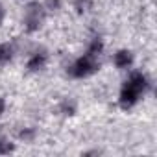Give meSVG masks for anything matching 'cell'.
<instances>
[{
	"instance_id": "cell-2",
	"label": "cell",
	"mask_w": 157,
	"mask_h": 157,
	"mask_svg": "<svg viewBox=\"0 0 157 157\" xmlns=\"http://www.w3.org/2000/svg\"><path fill=\"white\" fill-rule=\"evenodd\" d=\"M98 68H100L98 57H94V56H91V54H85V56H82L80 59L74 61V65L70 67V74H72L74 78H87V76L94 74Z\"/></svg>"
},
{
	"instance_id": "cell-9",
	"label": "cell",
	"mask_w": 157,
	"mask_h": 157,
	"mask_svg": "<svg viewBox=\"0 0 157 157\" xmlns=\"http://www.w3.org/2000/svg\"><path fill=\"white\" fill-rule=\"evenodd\" d=\"M74 111H76V105H74V102H68V100H65V102L61 104V113H63V115H74Z\"/></svg>"
},
{
	"instance_id": "cell-8",
	"label": "cell",
	"mask_w": 157,
	"mask_h": 157,
	"mask_svg": "<svg viewBox=\"0 0 157 157\" xmlns=\"http://www.w3.org/2000/svg\"><path fill=\"white\" fill-rule=\"evenodd\" d=\"M74 8L78 13H87L93 8V0H74Z\"/></svg>"
},
{
	"instance_id": "cell-7",
	"label": "cell",
	"mask_w": 157,
	"mask_h": 157,
	"mask_svg": "<svg viewBox=\"0 0 157 157\" xmlns=\"http://www.w3.org/2000/svg\"><path fill=\"white\" fill-rule=\"evenodd\" d=\"M102 50H104V43H102V39H93V43L89 44V50H87V54H91V56H94V57H98L100 54H102Z\"/></svg>"
},
{
	"instance_id": "cell-10",
	"label": "cell",
	"mask_w": 157,
	"mask_h": 157,
	"mask_svg": "<svg viewBox=\"0 0 157 157\" xmlns=\"http://www.w3.org/2000/svg\"><path fill=\"white\" fill-rule=\"evenodd\" d=\"M44 10H48V11H57L59 8H61V0H44Z\"/></svg>"
},
{
	"instance_id": "cell-3",
	"label": "cell",
	"mask_w": 157,
	"mask_h": 157,
	"mask_svg": "<svg viewBox=\"0 0 157 157\" xmlns=\"http://www.w3.org/2000/svg\"><path fill=\"white\" fill-rule=\"evenodd\" d=\"M44 17H46V10H44L43 4H39V2L30 4L26 8V11H24V26H26V30L30 33L32 32H37L43 26Z\"/></svg>"
},
{
	"instance_id": "cell-5",
	"label": "cell",
	"mask_w": 157,
	"mask_h": 157,
	"mask_svg": "<svg viewBox=\"0 0 157 157\" xmlns=\"http://www.w3.org/2000/svg\"><path fill=\"white\" fill-rule=\"evenodd\" d=\"M115 65H117V68H128V67H131V63H133V54L129 52V50H118L117 54H115Z\"/></svg>"
},
{
	"instance_id": "cell-14",
	"label": "cell",
	"mask_w": 157,
	"mask_h": 157,
	"mask_svg": "<svg viewBox=\"0 0 157 157\" xmlns=\"http://www.w3.org/2000/svg\"><path fill=\"white\" fill-rule=\"evenodd\" d=\"M2 21H4V8L0 4V24H2Z\"/></svg>"
},
{
	"instance_id": "cell-12",
	"label": "cell",
	"mask_w": 157,
	"mask_h": 157,
	"mask_svg": "<svg viewBox=\"0 0 157 157\" xmlns=\"http://www.w3.org/2000/svg\"><path fill=\"white\" fill-rule=\"evenodd\" d=\"M19 137L24 139V140H32V139H33V131H32V129H24V131L19 133Z\"/></svg>"
},
{
	"instance_id": "cell-4",
	"label": "cell",
	"mask_w": 157,
	"mask_h": 157,
	"mask_svg": "<svg viewBox=\"0 0 157 157\" xmlns=\"http://www.w3.org/2000/svg\"><path fill=\"white\" fill-rule=\"evenodd\" d=\"M46 63H48V54H46L44 50H37V52H33V54L30 56L26 67H28V70L37 72V70H43V68L46 67Z\"/></svg>"
},
{
	"instance_id": "cell-6",
	"label": "cell",
	"mask_w": 157,
	"mask_h": 157,
	"mask_svg": "<svg viewBox=\"0 0 157 157\" xmlns=\"http://www.w3.org/2000/svg\"><path fill=\"white\" fill-rule=\"evenodd\" d=\"M13 46L10 43H2L0 44V65H8L13 59Z\"/></svg>"
},
{
	"instance_id": "cell-11",
	"label": "cell",
	"mask_w": 157,
	"mask_h": 157,
	"mask_svg": "<svg viewBox=\"0 0 157 157\" xmlns=\"http://www.w3.org/2000/svg\"><path fill=\"white\" fill-rule=\"evenodd\" d=\"M10 151H13V144H10L4 139H0V153H10Z\"/></svg>"
},
{
	"instance_id": "cell-13",
	"label": "cell",
	"mask_w": 157,
	"mask_h": 157,
	"mask_svg": "<svg viewBox=\"0 0 157 157\" xmlns=\"http://www.w3.org/2000/svg\"><path fill=\"white\" fill-rule=\"evenodd\" d=\"M4 111H6V102H4V98H0V115Z\"/></svg>"
},
{
	"instance_id": "cell-1",
	"label": "cell",
	"mask_w": 157,
	"mask_h": 157,
	"mask_svg": "<svg viewBox=\"0 0 157 157\" xmlns=\"http://www.w3.org/2000/svg\"><path fill=\"white\" fill-rule=\"evenodd\" d=\"M148 87H150L148 78H146L142 72H133V74L128 78V82L124 83L122 91H120V98H118L120 107H122V109H131V107L139 102L140 94L146 93Z\"/></svg>"
}]
</instances>
